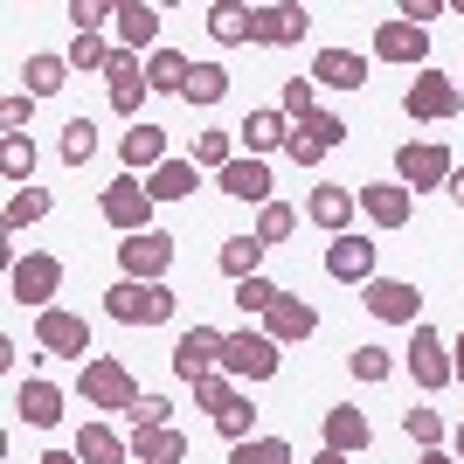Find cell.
<instances>
[{
    "label": "cell",
    "instance_id": "1",
    "mask_svg": "<svg viewBox=\"0 0 464 464\" xmlns=\"http://www.w3.org/2000/svg\"><path fill=\"white\" fill-rule=\"evenodd\" d=\"M104 312H111L118 326H167V319H174V291L167 285H132V277H125V285L104 291Z\"/></svg>",
    "mask_w": 464,
    "mask_h": 464
},
{
    "label": "cell",
    "instance_id": "2",
    "mask_svg": "<svg viewBox=\"0 0 464 464\" xmlns=\"http://www.w3.org/2000/svg\"><path fill=\"white\" fill-rule=\"evenodd\" d=\"M77 395H83L91 409H132V402H139L132 368H125V361H83V374H77Z\"/></svg>",
    "mask_w": 464,
    "mask_h": 464
},
{
    "label": "cell",
    "instance_id": "3",
    "mask_svg": "<svg viewBox=\"0 0 464 464\" xmlns=\"http://www.w3.org/2000/svg\"><path fill=\"white\" fill-rule=\"evenodd\" d=\"M222 374L271 382V374H277V340H271V333H229V340H222Z\"/></svg>",
    "mask_w": 464,
    "mask_h": 464
},
{
    "label": "cell",
    "instance_id": "4",
    "mask_svg": "<svg viewBox=\"0 0 464 464\" xmlns=\"http://www.w3.org/2000/svg\"><path fill=\"white\" fill-rule=\"evenodd\" d=\"M146 215H153V188H146L139 174H125V180H111V188H104V222H111V229L146 236Z\"/></svg>",
    "mask_w": 464,
    "mask_h": 464
},
{
    "label": "cell",
    "instance_id": "5",
    "mask_svg": "<svg viewBox=\"0 0 464 464\" xmlns=\"http://www.w3.org/2000/svg\"><path fill=\"white\" fill-rule=\"evenodd\" d=\"M7 285H14L21 305H42V312H49V298H56V285H63V264L49 250H28L14 271H7Z\"/></svg>",
    "mask_w": 464,
    "mask_h": 464
},
{
    "label": "cell",
    "instance_id": "6",
    "mask_svg": "<svg viewBox=\"0 0 464 464\" xmlns=\"http://www.w3.org/2000/svg\"><path fill=\"white\" fill-rule=\"evenodd\" d=\"M340 139H347V125H340V118H333V111H312V118H298V125H291V146H285V153L298 160V167H319Z\"/></svg>",
    "mask_w": 464,
    "mask_h": 464
},
{
    "label": "cell",
    "instance_id": "7",
    "mask_svg": "<svg viewBox=\"0 0 464 464\" xmlns=\"http://www.w3.org/2000/svg\"><path fill=\"white\" fill-rule=\"evenodd\" d=\"M35 340L56 353V361H83V353H91V326H83L77 312H63V305H49L35 319Z\"/></svg>",
    "mask_w": 464,
    "mask_h": 464
},
{
    "label": "cell",
    "instance_id": "8",
    "mask_svg": "<svg viewBox=\"0 0 464 464\" xmlns=\"http://www.w3.org/2000/svg\"><path fill=\"white\" fill-rule=\"evenodd\" d=\"M222 340H229V333H215V326L180 333V340H174V374H180V382H201V374H215V368H222Z\"/></svg>",
    "mask_w": 464,
    "mask_h": 464
},
{
    "label": "cell",
    "instance_id": "9",
    "mask_svg": "<svg viewBox=\"0 0 464 464\" xmlns=\"http://www.w3.org/2000/svg\"><path fill=\"white\" fill-rule=\"evenodd\" d=\"M458 83L444 77V70H416V83H409V97H402V111L409 118H458Z\"/></svg>",
    "mask_w": 464,
    "mask_h": 464
},
{
    "label": "cell",
    "instance_id": "10",
    "mask_svg": "<svg viewBox=\"0 0 464 464\" xmlns=\"http://www.w3.org/2000/svg\"><path fill=\"white\" fill-rule=\"evenodd\" d=\"M118 264H125V277H132V285H153V277L167 271V264H174V236H160V229H146V236H125Z\"/></svg>",
    "mask_w": 464,
    "mask_h": 464
},
{
    "label": "cell",
    "instance_id": "11",
    "mask_svg": "<svg viewBox=\"0 0 464 464\" xmlns=\"http://www.w3.org/2000/svg\"><path fill=\"white\" fill-rule=\"evenodd\" d=\"M395 174H402V188H437V180H450V153L437 139H409L395 153Z\"/></svg>",
    "mask_w": 464,
    "mask_h": 464
},
{
    "label": "cell",
    "instance_id": "12",
    "mask_svg": "<svg viewBox=\"0 0 464 464\" xmlns=\"http://www.w3.org/2000/svg\"><path fill=\"white\" fill-rule=\"evenodd\" d=\"M409 374H416V388H444V382H458V368H450V353H444V340L430 326H409Z\"/></svg>",
    "mask_w": 464,
    "mask_h": 464
},
{
    "label": "cell",
    "instance_id": "13",
    "mask_svg": "<svg viewBox=\"0 0 464 464\" xmlns=\"http://www.w3.org/2000/svg\"><path fill=\"white\" fill-rule=\"evenodd\" d=\"M374 243L368 236H333V250H326V277H340V285H374Z\"/></svg>",
    "mask_w": 464,
    "mask_h": 464
},
{
    "label": "cell",
    "instance_id": "14",
    "mask_svg": "<svg viewBox=\"0 0 464 464\" xmlns=\"http://www.w3.org/2000/svg\"><path fill=\"white\" fill-rule=\"evenodd\" d=\"M368 312L374 319H395V326H423V319H416V312H423V291L395 285V277H374L368 285Z\"/></svg>",
    "mask_w": 464,
    "mask_h": 464
},
{
    "label": "cell",
    "instance_id": "15",
    "mask_svg": "<svg viewBox=\"0 0 464 464\" xmlns=\"http://www.w3.org/2000/svg\"><path fill=\"white\" fill-rule=\"evenodd\" d=\"M374 56L382 63H423L430 56V28H416V21H388V28H374Z\"/></svg>",
    "mask_w": 464,
    "mask_h": 464
},
{
    "label": "cell",
    "instance_id": "16",
    "mask_svg": "<svg viewBox=\"0 0 464 464\" xmlns=\"http://www.w3.org/2000/svg\"><path fill=\"white\" fill-rule=\"evenodd\" d=\"M312 28L305 7H250V42H271V49H285V42H298Z\"/></svg>",
    "mask_w": 464,
    "mask_h": 464
},
{
    "label": "cell",
    "instance_id": "17",
    "mask_svg": "<svg viewBox=\"0 0 464 464\" xmlns=\"http://www.w3.org/2000/svg\"><path fill=\"white\" fill-rule=\"evenodd\" d=\"M312 83H326V91H361V83H368V56H353V49H319V56H312Z\"/></svg>",
    "mask_w": 464,
    "mask_h": 464
},
{
    "label": "cell",
    "instance_id": "18",
    "mask_svg": "<svg viewBox=\"0 0 464 464\" xmlns=\"http://www.w3.org/2000/svg\"><path fill=\"white\" fill-rule=\"evenodd\" d=\"M222 194H229V201H256V208H264V201H271V167H264V160H250V153H236L229 167H222Z\"/></svg>",
    "mask_w": 464,
    "mask_h": 464
},
{
    "label": "cell",
    "instance_id": "19",
    "mask_svg": "<svg viewBox=\"0 0 464 464\" xmlns=\"http://www.w3.org/2000/svg\"><path fill=\"white\" fill-rule=\"evenodd\" d=\"M14 416H28L35 430L63 423V388H56V382H42V374H28V382L14 388Z\"/></svg>",
    "mask_w": 464,
    "mask_h": 464
},
{
    "label": "cell",
    "instance_id": "20",
    "mask_svg": "<svg viewBox=\"0 0 464 464\" xmlns=\"http://www.w3.org/2000/svg\"><path fill=\"white\" fill-rule=\"evenodd\" d=\"M118 153H125V167H132V174H139V167H146V174H160V167H167V132L139 118V125H125Z\"/></svg>",
    "mask_w": 464,
    "mask_h": 464
},
{
    "label": "cell",
    "instance_id": "21",
    "mask_svg": "<svg viewBox=\"0 0 464 464\" xmlns=\"http://www.w3.org/2000/svg\"><path fill=\"white\" fill-rule=\"evenodd\" d=\"M264 326H271V340H312V326H319V312H312L305 298H291V291H277V305L264 312Z\"/></svg>",
    "mask_w": 464,
    "mask_h": 464
},
{
    "label": "cell",
    "instance_id": "22",
    "mask_svg": "<svg viewBox=\"0 0 464 464\" xmlns=\"http://www.w3.org/2000/svg\"><path fill=\"white\" fill-rule=\"evenodd\" d=\"M361 208H368L382 229H402L409 222V188L402 180H374V188H361Z\"/></svg>",
    "mask_w": 464,
    "mask_h": 464
},
{
    "label": "cell",
    "instance_id": "23",
    "mask_svg": "<svg viewBox=\"0 0 464 464\" xmlns=\"http://www.w3.org/2000/svg\"><path fill=\"white\" fill-rule=\"evenodd\" d=\"M236 139L250 146V160H264V153H271V146H291V118H285V111H250V118H243V132H236Z\"/></svg>",
    "mask_w": 464,
    "mask_h": 464
},
{
    "label": "cell",
    "instance_id": "24",
    "mask_svg": "<svg viewBox=\"0 0 464 464\" xmlns=\"http://www.w3.org/2000/svg\"><path fill=\"white\" fill-rule=\"evenodd\" d=\"M305 215H312V222H319V229L347 236V222H353V188H312Z\"/></svg>",
    "mask_w": 464,
    "mask_h": 464
},
{
    "label": "cell",
    "instance_id": "25",
    "mask_svg": "<svg viewBox=\"0 0 464 464\" xmlns=\"http://www.w3.org/2000/svg\"><path fill=\"white\" fill-rule=\"evenodd\" d=\"M326 450H340V458L368 450V416L361 409H326Z\"/></svg>",
    "mask_w": 464,
    "mask_h": 464
},
{
    "label": "cell",
    "instance_id": "26",
    "mask_svg": "<svg viewBox=\"0 0 464 464\" xmlns=\"http://www.w3.org/2000/svg\"><path fill=\"white\" fill-rule=\"evenodd\" d=\"M132 458L139 464H180L188 458V437L180 430H132Z\"/></svg>",
    "mask_w": 464,
    "mask_h": 464
},
{
    "label": "cell",
    "instance_id": "27",
    "mask_svg": "<svg viewBox=\"0 0 464 464\" xmlns=\"http://www.w3.org/2000/svg\"><path fill=\"white\" fill-rule=\"evenodd\" d=\"M111 28H118V42H125V49H132V56H139V49H146V42L160 35V7H139V0H125Z\"/></svg>",
    "mask_w": 464,
    "mask_h": 464
},
{
    "label": "cell",
    "instance_id": "28",
    "mask_svg": "<svg viewBox=\"0 0 464 464\" xmlns=\"http://www.w3.org/2000/svg\"><path fill=\"white\" fill-rule=\"evenodd\" d=\"M188 77H194V63L180 56V49H153V56H146V83H153V91H188Z\"/></svg>",
    "mask_w": 464,
    "mask_h": 464
},
{
    "label": "cell",
    "instance_id": "29",
    "mask_svg": "<svg viewBox=\"0 0 464 464\" xmlns=\"http://www.w3.org/2000/svg\"><path fill=\"white\" fill-rule=\"evenodd\" d=\"M194 180H201L194 160H167L160 174H146V188H153V201H180V194H194Z\"/></svg>",
    "mask_w": 464,
    "mask_h": 464
},
{
    "label": "cell",
    "instance_id": "30",
    "mask_svg": "<svg viewBox=\"0 0 464 464\" xmlns=\"http://www.w3.org/2000/svg\"><path fill=\"white\" fill-rule=\"evenodd\" d=\"M63 77H70V56H28V63H21V83H28L35 97L63 91Z\"/></svg>",
    "mask_w": 464,
    "mask_h": 464
},
{
    "label": "cell",
    "instance_id": "31",
    "mask_svg": "<svg viewBox=\"0 0 464 464\" xmlns=\"http://www.w3.org/2000/svg\"><path fill=\"white\" fill-rule=\"evenodd\" d=\"M77 458L83 464H125V444H118L104 423H83V437H77Z\"/></svg>",
    "mask_w": 464,
    "mask_h": 464
},
{
    "label": "cell",
    "instance_id": "32",
    "mask_svg": "<svg viewBox=\"0 0 464 464\" xmlns=\"http://www.w3.org/2000/svg\"><path fill=\"white\" fill-rule=\"evenodd\" d=\"M256 264H264V243H256V236H229V243H222V271H229L236 285L256 277Z\"/></svg>",
    "mask_w": 464,
    "mask_h": 464
},
{
    "label": "cell",
    "instance_id": "33",
    "mask_svg": "<svg viewBox=\"0 0 464 464\" xmlns=\"http://www.w3.org/2000/svg\"><path fill=\"white\" fill-rule=\"evenodd\" d=\"M188 104H215V97H229V70L222 63H194V77H188Z\"/></svg>",
    "mask_w": 464,
    "mask_h": 464
},
{
    "label": "cell",
    "instance_id": "34",
    "mask_svg": "<svg viewBox=\"0 0 464 464\" xmlns=\"http://www.w3.org/2000/svg\"><path fill=\"white\" fill-rule=\"evenodd\" d=\"M208 35L215 42H250V7H236V0L208 7Z\"/></svg>",
    "mask_w": 464,
    "mask_h": 464
},
{
    "label": "cell",
    "instance_id": "35",
    "mask_svg": "<svg viewBox=\"0 0 464 464\" xmlns=\"http://www.w3.org/2000/svg\"><path fill=\"white\" fill-rule=\"evenodd\" d=\"M291 229H298V215H291L285 201H264V208H256V243H264V250H271V243H285Z\"/></svg>",
    "mask_w": 464,
    "mask_h": 464
},
{
    "label": "cell",
    "instance_id": "36",
    "mask_svg": "<svg viewBox=\"0 0 464 464\" xmlns=\"http://www.w3.org/2000/svg\"><path fill=\"white\" fill-rule=\"evenodd\" d=\"M49 215V194L42 188H14L7 194V229H28V222H42Z\"/></svg>",
    "mask_w": 464,
    "mask_h": 464
},
{
    "label": "cell",
    "instance_id": "37",
    "mask_svg": "<svg viewBox=\"0 0 464 464\" xmlns=\"http://www.w3.org/2000/svg\"><path fill=\"white\" fill-rule=\"evenodd\" d=\"M229 464H291V444L285 437H250V444H236Z\"/></svg>",
    "mask_w": 464,
    "mask_h": 464
},
{
    "label": "cell",
    "instance_id": "38",
    "mask_svg": "<svg viewBox=\"0 0 464 464\" xmlns=\"http://www.w3.org/2000/svg\"><path fill=\"white\" fill-rule=\"evenodd\" d=\"M250 423H256V409H250V395H236L229 409H215V430L229 437V444H250Z\"/></svg>",
    "mask_w": 464,
    "mask_h": 464
},
{
    "label": "cell",
    "instance_id": "39",
    "mask_svg": "<svg viewBox=\"0 0 464 464\" xmlns=\"http://www.w3.org/2000/svg\"><path fill=\"white\" fill-rule=\"evenodd\" d=\"M91 153H97V125H91V118H70V125H63V160L83 167Z\"/></svg>",
    "mask_w": 464,
    "mask_h": 464
},
{
    "label": "cell",
    "instance_id": "40",
    "mask_svg": "<svg viewBox=\"0 0 464 464\" xmlns=\"http://www.w3.org/2000/svg\"><path fill=\"white\" fill-rule=\"evenodd\" d=\"M0 174L14 180V188H28V174H35V146H28V139H7V146H0Z\"/></svg>",
    "mask_w": 464,
    "mask_h": 464
},
{
    "label": "cell",
    "instance_id": "41",
    "mask_svg": "<svg viewBox=\"0 0 464 464\" xmlns=\"http://www.w3.org/2000/svg\"><path fill=\"white\" fill-rule=\"evenodd\" d=\"M402 430H409V444H423V450H437V444H444V416H437V409H409V416H402Z\"/></svg>",
    "mask_w": 464,
    "mask_h": 464
},
{
    "label": "cell",
    "instance_id": "42",
    "mask_svg": "<svg viewBox=\"0 0 464 464\" xmlns=\"http://www.w3.org/2000/svg\"><path fill=\"white\" fill-rule=\"evenodd\" d=\"M111 56H118V49L104 35H77V42H70V70H104Z\"/></svg>",
    "mask_w": 464,
    "mask_h": 464
},
{
    "label": "cell",
    "instance_id": "43",
    "mask_svg": "<svg viewBox=\"0 0 464 464\" xmlns=\"http://www.w3.org/2000/svg\"><path fill=\"white\" fill-rule=\"evenodd\" d=\"M229 160H236L229 132H201V139H194V167H229Z\"/></svg>",
    "mask_w": 464,
    "mask_h": 464
},
{
    "label": "cell",
    "instance_id": "44",
    "mask_svg": "<svg viewBox=\"0 0 464 464\" xmlns=\"http://www.w3.org/2000/svg\"><path fill=\"white\" fill-rule=\"evenodd\" d=\"M236 305H243V312H271L277 285H271V277H243V285H236Z\"/></svg>",
    "mask_w": 464,
    "mask_h": 464
},
{
    "label": "cell",
    "instance_id": "45",
    "mask_svg": "<svg viewBox=\"0 0 464 464\" xmlns=\"http://www.w3.org/2000/svg\"><path fill=\"white\" fill-rule=\"evenodd\" d=\"M188 388H194V402H201V409H229V402H236V395H229V374H222V368L201 374V382H188Z\"/></svg>",
    "mask_w": 464,
    "mask_h": 464
},
{
    "label": "cell",
    "instance_id": "46",
    "mask_svg": "<svg viewBox=\"0 0 464 464\" xmlns=\"http://www.w3.org/2000/svg\"><path fill=\"white\" fill-rule=\"evenodd\" d=\"M347 368L361 374V382H382V374L395 368V353H382V347H353V353H347Z\"/></svg>",
    "mask_w": 464,
    "mask_h": 464
},
{
    "label": "cell",
    "instance_id": "47",
    "mask_svg": "<svg viewBox=\"0 0 464 464\" xmlns=\"http://www.w3.org/2000/svg\"><path fill=\"white\" fill-rule=\"evenodd\" d=\"M104 21H118V7H97V0H77V7H70V28H77V35H97Z\"/></svg>",
    "mask_w": 464,
    "mask_h": 464
},
{
    "label": "cell",
    "instance_id": "48",
    "mask_svg": "<svg viewBox=\"0 0 464 464\" xmlns=\"http://www.w3.org/2000/svg\"><path fill=\"white\" fill-rule=\"evenodd\" d=\"M312 91H319V83H305V77H291V83H285V118H291V125L319 111V104H312Z\"/></svg>",
    "mask_w": 464,
    "mask_h": 464
},
{
    "label": "cell",
    "instance_id": "49",
    "mask_svg": "<svg viewBox=\"0 0 464 464\" xmlns=\"http://www.w3.org/2000/svg\"><path fill=\"white\" fill-rule=\"evenodd\" d=\"M167 416H174V409H167V395H139V402H132V423H139V430H167Z\"/></svg>",
    "mask_w": 464,
    "mask_h": 464
},
{
    "label": "cell",
    "instance_id": "50",
    "mask_svg": "<svg viewBox=\"0 0 464 464\" xmlns=\"http://www.w3.org/2000/svg\"><path fill=\"white\" fill-rule=\"evenodd\" d=\"M104 77H111V91H118V83H146V70H139V56H132V49H118V56L104 63Z\"/></svg>",
    "mask_w": 464,
    "mask_h": 464
},
{
    "label": "cell",
    "instance_id": "51",
    "mask_svg": "<svg viewBox=\"0 0 464 464\" xmlns=\"http://www.w3.org/2000/svg\"><path fill=\"white\" fill-rule=\"evenodd\" d=\"M146 91H153V83H118V91H111V104H118V111H125V118L139 125V97H146Z\"/></svg>",
    "mask_w": 464,
    "mask_h": 464
},
{
    "label": "cell",
    "instance_id": "52",
    "mask_svg": "<svg viewBox=\"0 0 464 464\" xmlns=\"http://www.w3.org/2000/svg\"><path fill=\"white\" fill-rule=\"evenodd\" d=\"M437 14H444V0H409V7H402V21H416V28L437 21Z\"/></svg>",
    "mask_w": 464,
    "mask_h": 464
},
{
    "label": "cell",
    "instance_id": "53",
    "mask_svg": "<svg viewBox=\"0 0 464 464\" xmlns=\"http://www.w3.org/2000/svg\"><path fill=\"white\" fill-rule=\"evenodd\" d=\"M42 464H83V458H77V450H49Z\"/></svg>",
    "mask_w": 464,
    "mask_h": 464
},
{
    "label": "cell",
    "instance_id": "54",
    "mask_svg": "<svg viewBox=\"0 0 464 464\" xmlns=\"http://www.w3.org/2000/svg\"><path fill=\"white\" fill-rule=\"evenodd\" d=\"M450 201H458V208H464V174H450Z\"/></svg>",
    "mask_w": 464,
    "mask_h": 464
},
{
    "label": "cell",
    "instance_id": "55",
    "mask_svg": "<svg viewBox=\"0 0 464 464\" xmlns=\"http://www.w3.org/2000/svg\"><path fill=\"white\" fill-rule=\"evenodd\" d=\"M416 464H458V458H444V450H423V458H416Z\"/></svg>",
    "mask_w": 464,
    "mask_h": 464
},
{
    "label": "cell",
    "instance_id": "56",
    "mask_svg": "<svg viewBox=\"0 0 464 464\" xmlns=\"http://www.w3.org/2000/svg\"><path fill=\"white\" fill-rule=\"evenodd\" d=\"M312 464H347V458H340V450H319V458H312Z\"/></svg>",
    "mask_w": 464,
    "mask_h": 464
},
{
    "label": "cell",
    "instance_id": "57",
    "mask_svg": "<svg viewBox=\"0 0 464 464\" xmlns=\"http://www.w3.org/2000/svg\"><path fill=\"white\" fill-rule=\"evenodd\" d=\"M450 450H458V458H464V423H458V430H450Z\"/></svg>",
    "mask_w": 464,
    "mask_h": 464
},
{
    "label": "cell",
    "instance_id": "58",
    "mask_svg": "<svg viewBox=\"0 0 464 464\" xmlns=\"http://www.w3.org/2000/svg\"><path fill=\"white\" fill-rule=\"evenodd\" d=\"M450 368H458V382H464V340H458V353H450Z\"/></svg>",
    "mask_w": 464,
    "mask_h": 464
}]
</instances>
